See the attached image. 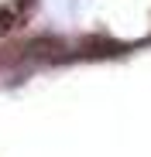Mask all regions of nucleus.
I'll list each match as a JSON object with an SVG mask.
<instances>
[{
  "label": "nucleus",
  "mask_w": 151,
  "mask_h": 157,
  "mask_svg": "<svg viewBox=\"0 0 151 157\" xmlns=\"http://www.w3.org/2000/svg\"><path fill=\"white\" fill-rule=\"evenodd\" d=\"M31 14V0H0V41L14 34Z\"/></svg>",
  "instance_id": "f257e3e1"
}]
</instances>
